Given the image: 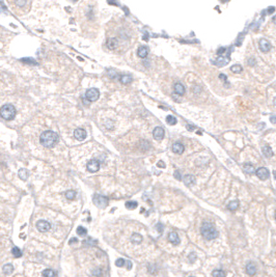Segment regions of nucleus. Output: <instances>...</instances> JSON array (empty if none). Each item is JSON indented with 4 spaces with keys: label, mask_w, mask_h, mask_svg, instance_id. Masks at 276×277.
<instances>
[{
    "label": "nucleus",
    "mask_w": 276,
    "mask_h": 277,
    "mask_svg": "<svg viewBox=\"0 0 276 277\" xmlns=\"http://www.w3.org/2000/svg\"><path fill=\"white\" fill-rule=\"evenodd\" d=\"M190 277H193V276H190Z\"/></svg>",
    "instance_id": "obj_52"
},
{
    "label": "nucleus",
    "mask_w": 276,
    "mask_h": 277,
    "mask_svg": "<svg viewBox=\"0 0 276 277\" xmlns=\"http://www.w3.org/2000/svg\"><path fill=\"white\" fill-rule=\"evenodd\" d=\"M270 122H272V124H276V116H271Z\"/></svg>",
    "instance_id": "obj_42"
},
{
    "label": "nucleus",
    "mask_w": 276,
    "mask_h": 277,
    "mask_svg": "<svg viewBox=\"0 0 276 277\" xmlns=\"http://www.w3.org/2000/svg\"><path fill=\"white\" fill-rule=\"evenodd\" d=\"M212 276L213 277H225V272L222 270H214L212 272Z\"/></svg>",
    "instance_id": "obj_30"
},
{
    "label": "nucleus",
    "mask_w": 276,
    "mask_h": 277,
    "mask_svg": "<svg viewBox=\"0 0 276 277\" xmlns=\"http://www.w3.org/2000/svg\"><path fill=\"white\" fill-rule=\"evenodd\" d=\"M0 114H1V116L4 120H11L16 115V108L13 105H11V104H6V105L2 106V108L0 110Z\"/></svg>",
    "instance_id": "obj_3"
},
{
    "label": "nucleus",
    "mask_w": 276,
    "mask_h": 277,
    "mask_svg": "<svg viewBox=\"0 0 276 277\" xmlns=\"http://www.w3.org/2000/svg\"><path fill=\"white\" fill-rule=\"evenodd\" d=\"M77 242H78L77 238H72V239L69 241V244H72V243H77Z\"/></svg>",
    "instance_id": "obj_41"
},
{
    "label": "nucleus",
    "mask_w": 276,
    "mask_h": 277,
    "mask_svg": "<svg viewBox=\"0 0 276 277\" xmlns=\"http://www.w3.org/2000/svg\"><path fill=\"white\" fill-rule=\"evenodd\" d=\"M40 141L45 147H53L58 141V135L53 131H45L40 137Z\"/></svg>",
    "instance_id": "obj_1"
},
{
    "label": "nucleus",
    "mask_w": 276,
    "mask_h": 277,
    "mask_svg": "<svg viewBox=\"0 0 276 277\" xmlns=\"http://www.w3.org/2000/svg\"><path fill=\"white\" fill-rule=\"evenodd\" d=\"M255 174H256V177L260 180L265 181V180H267L269 177V170L266 167H260L258 169H256Z\"/></svg>",
    "instance_id": "obj_8"
},
{
    "label": "nucleus",
    "mask_w": 276,
    "mask_h": 277,
    "mask_svg": "<svg viewBox=\"0 0 276 277\" xmlns=\"http://www.w3.org/2000/svg\"><path fill=\"white\" fill-rule=\"evenodd\" d=\"M220 79H222V80H226V77L223 76V75L221 74V75H220Z\"/></svg>",
    "instance_id": "obj_47"
},
{
    "label": "nucleus",
    "mask_w": 276,
    "mask_h": 277,
    "mask_svg": "<svg viewBox=\"0 0 276 277\" xmlns=\"http://www.w3.org/2000/svg\"><path fill=\"white\" fill-rule=\"evenodd\" d=\"M65 197H67V199H69V200H73V199H75V197H76V191L74 190H69L65 192Z\"/></svg>",
    "instance_id": "obj_26"
},
{
    "label": "nucleus",
    "mask_w": 276,
    "mask_h": 277,
    "mask_svg": "<svg viewBox=\"0 0 276 277\" xmlns=\"http://www.w3.org/2000/svg\"><path fill=\"white\" fill-rule=\"evenodd\" d=\"M256 266H255L254 263H248L246 266V273L249 275V276H253V275L256 274Z\"/></svg>",
    "instance_id": "obj_12"
},
{
    "label": "nucleus",
    "mask_w": 276,
    "mask_h": 277,
    "mask_svg": "<svg viewBox=\"0 0 276 277\" xmlns=\"http://www.w3.org/2000/svg\"><path fill=\"white\" fill-rule=\"evenodd\" d=\"M42 275H43V277H55L54 271H53V270H51V269L44 270L43 273H42Z\"/></svg>",
    "instance_id": "obj_29"
},
{
    "label": "nucleus",
    "mask_w": 276,
    "mask_h": 277,
    "mask_svg": "<svg viewBox=\"0 0 276 277\" xmlns=\"http://www.w3.org/2000/svg\"><path fill=\"white\" fill-rule=\"evenodd\" d=\"M131 241L134 244H140L141 242H142V236L139 234H133L132 237H131Z\"/></svg>",
    "instance_id": "obj_21"
},
{
    "label": "nucleus",
    "mask_w": 276,
    "mask_h": 277,
    "mask_svg": "<svg viewBox=\"0 0 276 277\" xmlns=\"http://www.w3.org/2000/svg\"><path fill=\"white\" fill-rule=\"evenodd\" d=\"M275 219H276V213H275Z\"/></svg>",
    "instance_id": "obj_51"
},
{
    "label": "nucleus",
    "mask_w": 276,
    "mask_h": 277,
    "mask_svg": "<svg viewBox=\"0 0 276 277\" xmlns=\"http://www.w3.org/2000/svg\"><path fill=\"white\" fill-rule=\"evenodd\" d=\"M239 208V201L238 200H233L230 201V204H228V209L230 211H237Z\"/></svg>",
    "instance_id": "obj_24"
},
{
    "label": "nucleus",
    "mask_w": 276,
    "mask_h": 277,
    "mask_svg": "<svg viewBox=\"0 0 276 277\" xmlns=\"http://www.w3.org/2000/svg\"><path fill=\"white\" fill-rule=\"evenodd\" d=\"M168 240H169L170 243H172V244H174V245H179L180 242H181L180 241V238H179V236H178V234L174 233V231L169 233V235H168Z\"/></svg>",
    "instance_id": "obj_13"
},
{
    "label": "nucleus",
    "mask_w": 276,
    "mask_h": 277,
    "mask_svg": "<svg viewBox=\"0 0 276 277\" xmlns=\"http://www.w3.org/2000/svg\"><path fill=\"white\" fill-rule=\"evenodd\" d=\"M36 228L41 233H47L51 228V224L46 220H40L36 222Z\"/></svg>",
    "instance_id": "obj_7"
},
{
    "label": "nucleus",
    "mask_w": 276,
    "mask_h": 277,
    "mask_svg": "<svg viewBox=\"0 0 276 277\" xmlns=\"http://www.w3.org/2000/svg\"><path fill=\"white\" fill-rule=\"evenodd\" d=\"M2 271L5 275H9V274H11V272L14 271V267H13V265H11V264H6V265L3 266Z\"/></svg>",
    "instance_id": "obj_19"
},
{
    "label": "nucleus",
    "mask_w": 276,
    "mask_h": 277,
    "mask_svg": "<svg viewBox=\"0 0 276 277\" xmlns=\"http://www.w3.org/2000/svg\"><path fill=\"white\" fill-rule=\"evenodd\" d=\"M85 97H86L87 100L90 101V102H95V101H97L98 99H99V97H100V92H99V90H98L97 88H90V89H88L86 91Z\"/></svg>",
    "instance_id": "obj_4"
},
{
    "label": "nucleus",
    "mask_w": 276,
    "mask_h": 277,
    "mask_svg": "<svg viewBox=\"0 0 276 277\" xmlns=\"http://www.w3.org/2000/svg\"><path fill=\"white\" fill-rule=\"evenodd\" d=\"M274 104H275V105H276V98L274 99Z\"/></svg>",
    "instance_id": "obj_50"
},
{
    "label": "nucleus",
    "mask_w": 276,
    "mask_h": 277,
    "mask_svg": "<svg viewBox=\"0 0 276 277\" xmlns=\"http://www.w3.org/2000/svg\"><path fill=\"white\" fill-rule=\"evenodd\" d=\"M225 51V49L224 48H220L219 50H218V54H221V53H223V52Z\"/></svg>",
    "instance_id": "obj_45"
},
{
    "label": "nucleus",
    "mask_w": 276,
    "mask_h": 277,
    "mask_svg": "<svg viewBox=\"0 0 276 277\" xmlns=\"http://www.w3.org/2000/svg\"><path fill=\"white\" fill-rule=\"evenodd\" d=\"M254 63H255L254 59H250V60H249V61H248V63H249V65H254Z\"/></svg>",
    "instance_id": "obj_46"
},
{
    "label": "nucleus",
    "mask_w": 276,
    "mask_h": 277,
    "mask_svg": "<svg viewBox=\"0 0 276 277\" xmlns=\"http://www.w3.org/2000/svg\"><path fill=\"white\" fill-rule=\"evenodd\" d=\"M260 49H261V51L264 52V53L270 51V49H271L270 42H268L267 40H265V38L260 40Z\"/></svg>",
    "instance_id": "obj_10"
},
{
    "label": "nucleus",
    "mask_w": 276,
    "mask_h": 277,
    "mask_svg": "<svg viewBox=\"0 0 276 277\" xmlns=\"http://www.w3.org/2000/svg\"><path fill=\"white\" fill-rule=\"evenodd\" d=\"M125 263H126V261H125L124 258H118V260H116V262H115V266L123 267L125 265Z\"/></svg>",
    "instance_id": "obj_35"
},
{
    "label": "nucleus",
    "mask_w": 276,
    "mask_h": 277,
    "mask_svg": "<svg viewBox=\"0 0 276 277\" xmlns=\"http://www.w3.org/2000/svg\"><path fill=\"white\" fill-rule=\"evenodd\" d=\"M77 235L80 237H85L87 235V229L85 227H82V226H78L76 231Z\"/></svg>",
    "instance_id": "obj_27"
},
{
    "label": "nucleus",
    "mask_w": 276,
    "mask_h": 277,
    "mask_svg": "<svg viewBox=\"0 0 276 277\" xmlns=\"http://www.w3.org/2000/svg\"><path fill=\"white\" fill-rule=\"evenodd\" d=\"M157 165H158V167H161V168H164V167H165V164L163 163V161H159Z\"/></svg>",
    "instance_id": "obj_40"
},
{
    "label": "nucleus",
    "mask_w": 276,
    "mask_h": 277,
    "mask_svg": "<svg viewBox=\"0 0 276 277\" xmlns=\"http://www.w3.org/2000/svg\"><path fill=\"white\" fill-rule=\"evenodd\" d=\"M11 253H13V255H14L15 258H21V256H22L21 250H20L18 247L13 248V249H11Z\"/></svg>",
    "instance_id": "obj_32"
},
{
    "label": "nucleus",
    "mask_w": 276,
    "mask_h": 277,
    "mask_svg": "<svg viewBox=\"0 0 276 277\" xmlns=\"http://www.w3.org/2000/svg\"><path fill=\"white\" fill-rule=\"evenodd\" d=\"M174 177H176V180H181V174H180V171L179 170H176L174 171Z\"/></svg>",
    "instance_id": "obj_38"
},
{
    "label": "nucleus",
    "mask_w": 276,
    "mask_h": 277,
    "mask_svg": "<svg viewBox=\"0 0 276 277\" xmlns=\"http://www.w3.org/2000/svg\"><path fill=\"white\" fill-rule=\"evenodd\" d=\"M74 136H75V138H76L77 140L81 141V140L85 139V137H86V132H85V130H83V129H76L75 132H74Z\"/></svg>",
    "instance_id": "obj_11"
},
{
    "label": "nucleus",
    "mask_w": 276,
    "mask_h": 277,
    "mask_svg": "<svg viewBox=\"0 0 276 277\" xmlns=\"http://www.w3.org/2000/svg\"><path fill=\"white\" fill-rule=\"evenodd\" d=\"M262 151H263V154H264V156H265L266 158H271L272 156H273V151H272V149H271L269 145L264 147Z\"/></svg>",
    "instance_id": "obj_18"
},
{
    "label": "nucleus",
    "mask_w": 276,
    "mask_h": 277,
    "mask_svg": "<svg viewBox=\"0 0 276 277\" xmlns=\"http://www.w3.org/2000/svg\"><path fill=\"white\" fill-rule=\"evenodd\" d=\"M107 45H108V48L110 50H115L116 49L117 45H118V41H117L116 38H112L108 41V44H107Z\"/></svg>",
    "instance_id": "obj_17"
},
{
    "label": "nucleus",
    "mask_w": 276,
    "mask_h": 277,
    "mask_svg": "<svg viewBox=\"0 0 276 277\" xmlns=\"http://www.w3.org/2000/svg\"><path fill=\"white\" fill-rule=\"evenodd\" d=\"M184 149H185L184 145H183L182 143H180V142H176V143H173V145H172V152L173 153L181 155V154H183Z\"/></svg>",
    "instance_id": "obj_14"
},
{
    "label": "nucleus",
    "mask_w": 276,
    "mask_h": 277,
    "mask_svg": "<svg viewBox=\"0 0 276 277\" xmlns=\"http://www.w3.org/2000/svg\"><path fill=\"white\" fill-rule=\"evenodd\" d=\"M153 136H154V138L156 140H158V141L162 140L163 137H164V130H163V128H161V127L155 128V130L153 131Z\"/></svg>",
    "instance_id": "obj_9"
},
{
    "label": "nucleus",
    "mask_w": 276,
    "mask_h": 277,
    "mask_svg": "<svg viewBox=\"0 0 276 277\" xmlns=\"http://www.w3.org/2000/svg\"><path fill=\"white\" fill-rule=\"evenodd\" d=\"M228 63H230V58H224V57H219L216 60V65L218 67H223V65H228Z\"/></svg>",
    "instance_id": "obj_23"
},
{
    "label": "nucleus",
    "mask_w": 276,
    "mask_h": 277,
    "mask_svg": "<svg viewBox=\"0 0 276 277\" xmlns=\"http://www.w3.org/2000/svg\"><path fill=\"white\" fill-rule=\"evenodd\" d=\"M183 182H184V184L186 186H191V185H193L195 183V179L191 174H186L184 179H183Z\"/></svg>",
    "instance_id": "obj_15"
},
{
    "label": "nucleus",
    "mask_w": 276,
    "mask_h": 277,
    "mask_svg": "<svg viewBox=\"0 0 276 277\" xmlns=\"http://www.w3.org/2000/svg\"><path fill=\"white\" fill-rule=\"evenodd\" d=\"M274 11H275V8H274V7H269V9L267 11V13H268V14H272Z\"/></svg>",
    "instance_id": "obj_43"
},
{
    "label": "nucleus",
    "mask_w": 276,
    "mask_h": 277,
    "mask_svg": "<svg viewBox=\"0 0 276 277\" xmlns=\"http://www.w3.org/2000/svg\"><path fill=\"white\" fill-rule=\"evenodd\" d=\"M243 169H244V171L246 172V173H248V174H253L255 172V169H254V166L252 165V164H250V163H245L243 165Z\"/></svg>",
    "instance_id": "obj_16"
},
{
    "label": "nucleus",
    "mask_w": 276,
    "mask_h": 277,
    "mask_svg": "<svg viewBox=\"0 0 276 277\" xmlns=\"http://www.w3.org/2000/svg\"><path fill=\"white\" fill-rule=\"evenodd\" d=\"M174 90H176V92L178 93V95H182L185 93V86L183 84H181V83H176V85H174Z\"/></svg>",
    "instance_id": "obj_20"
},
{
    "label": "nucleus",
    "mask_w": 276,
    "mask_h": 277,
    "mask_svg": "<svg viewBox=\"0 0 276 277\" xmlns=\"http://www.w3.org/2000/svg\"><path fill=\"white\" fill-rule=\"evenodd\" d=\"M200 233H201V236L206 240H208V241L216 239L217 237H218V235H219L216 227L210 222L203 223L201 228H200Z\"/></svg>",
    "instance_id": "obj_2"
},
{
    "label": "nucleus",
    "mask_w": 276,
    "mask_h": 277,
    "mask_svg": "<svg viewBox=\"0 0 276 277\" xmlns=\"http://www.w3.org/2000/svg\"><path fill=\"white\" fill-rule=\"evenodd\" d=\"M94 202H95L96 206H101V208H105L107 202H108V199L106 198L105 196L99 195V194H96L94 196Z\"/></svg>",
    "instance_id": "obj_6"
},
{
    "label": "nucleus",
    "mask_w": 276,
    "mask_h": 277,
    "mask_svg": "<svg viewBox=\"0 0 276 277\" xmlns=\"http://www.w3.org/2000/svg\"><path fill=\"white\" fill-rule=\"evenodd\" d=\"M125 206H126L127 209L133 210V209H136V208H137V202H136V201H127Z\"/></svg>",
    "instance_id": "obj_31"
},
{
    "label": "nucleus",
    "mask_w": 276,
    "mask_h": 277,
    "mask_svg": "<svg viewBox=\"0 0 276 277\" xmlns=\"http://www.w3.org/2000/svg\"><path fill=\"white\" fill-rule=\"evenodd\" d=\"M86 168L90 172H97L99 169H100V163L99 161L96 160V159H92V160L88 161L86 164Z\"/></svg>",
    "instance_id": "obj_5"
},
{
    "label": "nucleus",
    "mask_w": 276,
    "mask_h": 277,
    "mask_svg": "<svg viewBox=\"0 0 276 277\" xmlns=\"http://www.w3.org/2000/svg\"><path fill=\"white\" fill-rule=\"evenodd\" d=\"M157 229L159 231V233H162L163 231V225L161 224V223H158L157 224Z\"/></svg>",
    "instance_id": "obj_39"
},
{
    "label": "nucleus",
    "mask_w": 276,
    "mask_h": 277,
    "mask_svg": "<svg viewBox=\"0 0 276 277\" xmlns=\"http://www.w3.org/2000/svg\"><path fill=\"white\" fill-rule=\"evenodd\" d=\"M16 3L19 7H23L26 4V0H16Z\"/></svg>",
    "instance_id": "obj_36"
},
{
    "label": "nucleus",
    "mask_w": 276,
    "mask_h": 277,
    "mask_svg": "<svg viewBox=\"0 0 276 277\" xmlns=\"http://www.w3.org/2000/svg\"><path fill=\"white\" fill-rule=\"evenodd\" d=\"M166 122H167L168 125H171V126L176 125V117L172 116V115H168V116L166 117Z\"/></svg>",
    "instance_id": "obj_33"
},
{
    "label": "nucleus",
    "mask_w": 276,
    "mask_h": 277,
    "mask_svg": "<svg viewBox=\"0 0 276 277\" xmlns=\"http://www.w3.org/2000/svg\"><path fill=\"white\" fill-rule=\"evenodd\" d=\"M273 22H274V24L276 25V16H274V17H273Z\"/></svg>",
    "instance_id": "obj_48"
},
{
    "label": "nucleus",
    "mask_w": 276,
    "mask_h": 277,
    "mask_svg": "<svg viewBox=\"0 0 276 277\" xmlns=\"http://www.w3.org/2000/svg\"><path fill=\"white\" fill-rule=\"evenodd\" d=\"M230 70H232V72H234V73L239 74V73H241V72H242V67H240V65H233Z\"/></svg>",
    "instance_id": "obj_34"
},
{
    "label": "nucleus",
    "mask_w": 276,
    "mask_h": 277,
    "mask_svg": "<svg viewBox=\"0 0 276 277\" xmlns=\"http://www.w3.org/2000/svg\"><path fill=\"white\" fill-rule=\"evenodd\" d=\"M127 267H128V270L131 269V267H132V264H131L130 261H127Z\"/></svg>",
    "instance_id": "obj_44"
},
{
    "label": "nucleus",
    "mask_w": 276,
    "mask_h": 277,
    "mask_svg": "<svg viewBox=\"0 0 276 277\" xmlns=\"http://www.w3.org/2000/svg\"><path fill=\"white\" fill-rule=\"evenodd\" d=\"M133 80V78L131 76H129V75H123L122 77H120V82L122 83H124V84H128V83H131Z\"/></svg>",
    "instance_id": "obj_28"
},
{
    "label": "nucleus",
    "mask_w": 276,
    "mask_h": 277,
    "mask_svg": "<svg viewBox=\"0 0 276 277\" xmlns=\"http://www.w3.org/2000/svg\"><path fill=\"white\" fill-rule=\"evenodd\" d=\"M273 174H274V177H275V180H276V170L273 171Z\"/></svg>",
    "instance_id": "obj_49"
},
{
    "label": "nucleus",
    "mask_w": 276,
    "mask_h": 277,
    "mask_svg": "<svg viewBox=\"0 0 276 277\" xmlns=\"http://www.w3.org/2000/svg\"><path fill=\"white\" fill-rule=\"evenodd\" d=\"M189 260H190V262H194L195 260H196V255H195V253H191V254H190Z\"/></svg>",
    "instance_id": "obj_37"
},
{
    "label": "nucleus",
    "mask_w": 276,
    "mask_h": 277,
    "mask_svg": "<svg viewBox=\"0 0 276 277\" xmlns=\"http://www.w3.org/2000/svg\"><path fill=\"white\" fill-rule=\"evenodd\" d=\"M137 55L140 58H145L147 56V49H146V47H143V46L140 47L137 51Z\"/></svg>",
    "instance_id": "obj_22"
},
{
    "label": "nucleus",
    "mask_w": 276,
    "mask_h": 277,
    "mask_svg": "<svg viewBox=\"0 0 276 277\" xmlns=\"http://www.w3.org/2000/svg\"><path fill=\"white\" fill-rule=\"evenodd\" d=\"M19 177L21 180H23V181H26L27 180V177H28V171L26 170V169H24V168H22V169H20L19 170Z\"/></svg>",
    "instance_id": "obj_25"
}]
</instances>
